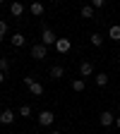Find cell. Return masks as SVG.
Instances as JSON below:
<instances>
[{
  "label": "cell",
  "instance_id": "22",
  "mask_svg": "<svg viewBox=\"0 0 120 134\" xmlns=\"http://www.w3.org/2000/svg\"><path fill=\"white\" fill-rule=\"evenodd\" d=\"M115 127H118V129H120V115H118V117H115Z\"/></svg>",
  "mask_w": 120,
  "mask_h": 134
},
{
  "label": "cell",
  "instance_id": "23",
  "mask_svg": "<svg viewBox=\"0 0 120 134\" xmlns=\"http://www.w3.org/2000/svg\"><path fill=\"white\" fill-rule=\"evenodd\" d=\"M5 81V72H0V84H3Z\"/></svg>",
  "mask_w": 120,
  "mask_h": 134
},
{
  "label": "cell",
  "instance_id": "25",
  "mask_svg": "<svg viewBox=\"0 0 120 134\" xmlns=\"http://www.w3.org/2000/svg\"><path fill=\"white\" fill-rule=\"evenodd\" d=\"M118 110H120V103H118Z\"/></svg>",
  "mask_w": 120,
  "mask_h": 134
},
{
  "label": "cell",
  "instance_id": "16",
  "mask_svg": "<svg viewBox=\"0 0 120 134\" xmlns=\"http://www.w3.org/2000/svg\"><path fill=\"white\" fill-rule=\"evenodd\" d=\"M82 17H84V19H91V17H94V7L91 5H84L82 7Z\"/></svg>",
  "mask_w": 120,
  "mask_h": 134
},
{
  "label": "cell",
  "instance_id": "20",
  "mask_svg": "<svg viewBox=\"0 0 120 134\" xmlns=\"http://www.w3.org/2000/svg\"><path fill=\"white\" fill-rule=\"evenodd\" d=\"M10 70V60L7 58H0V72H7Z\"/></svg>",
  "mask_w": 120,
  "mask_h": 134
},
{
  "label": "cell",
  "instance_id": "6",
  "mask_svg": "<svg viewBox=\"0 0 120 134\" xmlns=\"http://www.w3.org/2000/svg\"><path fill=\"white\" fill-rule=\"evenodd\" d=\"M14 117H17V115H14L10 108L3 110V113H0V125H12V122H14Z\"/></svg>",
  "mask_w": 120,
  "mask_h": 134
},
{
  "label": "cell",
  "instance_id": "13",
  "mask_svg": "<svg viewBox=\"0 0 120 134\" xmlns=\"http://www.w3.org/2000/svg\"><path fill=\"white\" fill-rule=\"evenodd\" d=\"M62 74H65V70H62L60 65H55V67H50V79H60Z\"/></svg>",
  "mask_w": 120,
  "mask_h": 134
},
{
  "label": "cell",
  "instance_id": "7",
  "mask_svg": "<svg viewBox=\"0 0 120 134\" xmlns=\"http://www.w3.org/2000/svg\"><path fill=\"white\" fill-rule=\"evenodd\" d=\"M79 74H82V77H91V74H94V65H91L89 60H84V62L79 65Z\"/></svg>",
  "mask_w": 120,
  "mask_h": 134
},
{
  "label": "cell",
  "instance_id": "3",
  "mask_svg": "<svg viewBox=\"0 0 120 134\" xmlns=\"http://www.w3.org/2000/svg\"><path fill=\"white\" fill-rule=\"evenodd\" d=\"M115 117H118V115H113V113L103 110V113L98 115V122H101V127H111V125H115Z\"/></svg>",
  "mask_w": 120,
  "mask_h": 134
},
{
  "label": "cell",
  "instance_id": "11",
  "mask_svg": "<svg viewBox=\"0 0 120 134\" xmlns=\"http://www.w3.org/2000/svg\"><path fill=\"white\" fill-rule=\"evenodd\" d=\"M108 38H111V41H120V26H118V24H113V26L108 29Z\"/></svg>",
  "mask_w": 120,
  "mask_h": 134
},
{
  "label": "cell",
  "instance_id": "24",
  "mask_svg": "<svg viewBox=\"0 0 120 134\" xmlns=\"http://www.w3.org/2000/svg\"><path fill=\"white\" fill-rule=\"evenodd\" d=\"M50 134H62V132H58V129H53V132H50Z\"/></svg>",
  "mask_w": 120,
  "mask_h": 134
},
{
  "label": "cell",
  "instance_id": "4",
  "mask_svg": "<svg viewBox=\"0 0 120 134\" xmlns=\"http://www.w3.org/2000/svg\"><path fill=\"white\" fill-rule=\"evenodd\" d=\"M46 55H48V48H46L43 43H39V46L31 48V58H34V60H43Z\"/></svg>",
  "mask_w": 120,
  "mask_h": 134
},
{
  "label": "cell",
  "instance_id": "2",
  "mask_svg": "<svg viewBox=\"0 0 120 134\" xmlns=\"http://www.w3.org/2000/svg\"><path fill=\"white\" fill-rule=\"evenodd\" d=\"M41 43H43L46 48H48V46H55V43H58V36H55L50 29H43V34H41Z\"/></svg>",
  "mask_w": 120,
  "mask_h": 134
},
{
  "label": "cell",
  "instance_id": "14",
  "mask_svg": "<svg viewBox=\"0 0 120 134\" xmlns=\"http://www.w3.org/2000/svg\"><path fill=\"white\" fill-rule=\"evenodd\" d=\"M72 89H75L77 93H82L84 89H87V81H84V79H75V81H72Z\"/></svg>",
  "mask_w": 120,
  "mask_h": 134
},
{
  "label": "cell",
  "instance_id": "18",
  "mask_svg": "<svg viewBox=\"0 0 120 134\" xmlns=\"http://www.w3.org/2000/svg\"><path fill=\"white\" fill-rule=\"evenodd\" d=\"M19 115H22V117H27V120H29V117H31L34 113H31V108H29V105H22V108H19Z\"/></svg>",
  "mask_w": 120,
  "mask_h": 134
},
{
  "label": "cell",
  "instance_id": "12",
  "mask_svg": "<svg viewBox=\"0 0 120 134\" xmlns=\"http://www.w3.org/2000/svg\"><path fill=\"white\" fill-rule=\"evenodd\" d=\"M29 91L34 93V96H43V86L39 81H34V84H29Z\"/></svg>",
  "mask_w": 120,
  "mask_h": 134
},
{
  "label": "cell",
  "instance_id": "19",
  "mask_svg": "<svg viewBox=\"0 0 120 134\" xmlns=\"http://www.w3.org/2000/svg\"><path fill=\"white\" fill-rule=\"evenodd\" d=\"M5 34H7V22H5V19H0V41L5 38Z\"/></svg>",
  "mask_w": 120,
  "mask_h": 134
},
{
  "label": "cell",
  "instance_id": "1",
  "mask_svg": "<svg viewBox=\"0 0 120 134\" xmlns=\"http://www.w3.org/2000/svg\"><path fill=\"white\" fill-rule=\"evenodd\" d=\"M36 120H39V125H41V127H50V125H53V120H55V115L50 113V110H41Z\"/></svg>",
  "mask_w": 120,
  "mask_h": 134
},
{
  "label": "cell",
  "instance_id": "17",
  "mask_svg": "<svg viewBox=\"0 0 120 134\" xmlns=\"http://www.w3.org/2000/svg\"><path fill=\"white\" fill-rule=\"evenodd\" d=\"M106 84H108V77H106V72L96 74V86H106Z\"/></svg>",
  "mask_w": 120,
  "mask_h": 134
},
{
  "label": "cell",
  "instance_id": "10",
  "mask_svg": "<svg viewBox=\"0 0 120 134\" xmlns=\"http://www.w3.org/2000/svg\"><path fill=\"white\" fill-rule=\"evenodd\" d=\"M12 46H17V48H22L24 43H27V38H24V34H12Z\"/></svg>",
  "mask_w": 120,
  "mask_h": 134
},
{
  "label": "cell",
  "instance_id": "8",
  "mask_svg": "<svg viewBox=\"0 0 120 134\" xmlns=\"http://www.w3.org/2000/svg\"><path fill=\"white\" fill-rule=\"evenodd\" d=\"M24 12V3H17V0H14V3H10V14L12 17H19Z\"/></svg>",
  "mask_w": 120,
  "mask_h": 134
},
{
  "label": "cell",
  "instance_id": "21",
  "mask_svg": "<svg viewBox=\"0 0 120 134\" xmlns=\"http://www.w3.org/2000/svg\"><path fill=\"white\" fill-rule=\"evenodd\" d=\"M103 5H106V3H103V0H94V3H91V7H94V10H101V7H103Z\"/></svg>",
  "mask_w": 120,
  "mask_h": 134
},
{
  "label": "cell",
  "instance_id": "5",
  "mask_svg": "<svg viewBox=\"0 0 120 134\" xmlns=\"http://www.w3.org/2000/svg\"><path fill=\"white\" fill-rule=\"evenodd\" d=\"M70 48H72L70 38H58V43H55V50H58V53H70Z\"/></svg>",
  "mask_w": 120,
  "mask_h": 134
},
{
  "label": "cell",
  "instance_id": "9",
  "mask_svg": "<svg viewBox=\"0 0 120 134\" xmlns=\"http://www.w3.org/2000/svg\"><path fill=\"white\" fill-rule=\"evenodd\" d=\"M43 10H46V7H43V3H31V5H29V12H31L34 17H41V14H43Z\"/></svg>",
  "mask_w": 120,
  "mask_h": 134
},
{
  "label": "cell",
  "instance_id": "15",
  "mask_svg": "<svg viewBox=\"0 0 120 134\" xmlns=\"http://www.w3.org/2000/svg\"><path fill=\"white\" fill-rule=\"evenodd\" d=\"M89 41H91V46H103V36H101V34H91V36H89Z\"/></svg>",
  "mask_w": 120,
  "mask_h": 134
}]
</instances>
